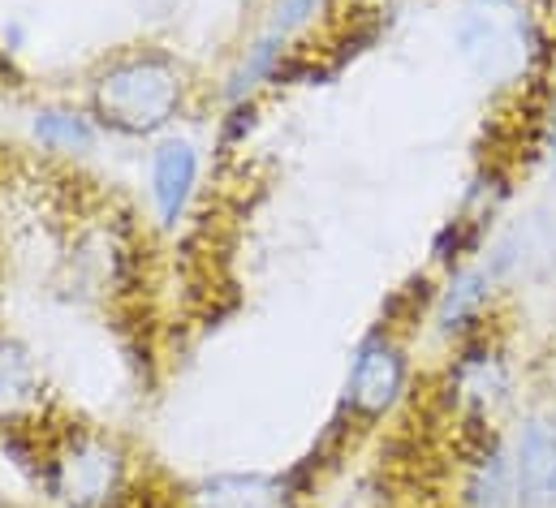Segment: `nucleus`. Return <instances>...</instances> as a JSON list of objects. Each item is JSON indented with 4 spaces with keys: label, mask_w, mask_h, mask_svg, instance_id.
<instances>
[{
    "label": "nucleus",
    "mask_w": 556,
    "mask_h": 508,
    "mask_svg": "<svg viewBox=\"0 0 556 508\" xmlns=\"http://www.w3.org/2000/svg\"><path fill=\"white\" fill-rule=\"evenodd\" d=\"M181 109V69L160 52L113 61L96 82L100 122L122 134H155Z\"/></svg>",
    "instance_id": "nucleus-1"
},
{
    "label": "nucleus",
    "mask_w": 556,
    "mask_h": 508,
    "mask_svg": "<svg viewBox=\"0 0 556 508\" xmlns=\"http://www.w3.org/2000/svg\"><path fill=\"white\" fill-rule=\"evenodd\" d=\"M126 483L122 453L100 435H70L52 453V492L74 508H104Z\"/></svg>",
    "instance_id": "nucleus-2"
},
{
    "label": "nucleus",
    "mask_w": 556,
    "mask_h": 508,
    "mask_svg": "<svg viewBox=\"0 0 556 508\" xmlns=\"http://www.w3.org/2000/svg\"><path fill=\"white\" fill-rule=\"evenodd\" d=\"M457 43L483 78H505V74L522 69V61H527V22L514 9L483 4L462 17Z\"/></svg>",
    "instance_id": "nucleus-3"
},
{
    "label": "nucleus",
    "mask_w": 556,
    "mask_h": 508,
    "mask_svg": "<svg viewBox=\"0 0 556 508\" xmlns=\"http://www.w3.org/2000/svg\"><path fill=\"white\" fill-rule=\"evenodd\" d=\"M406 392V354L393 336L376 332L358 345L354 363H350V376H345V401L354 414L363 418H376L384 409L397 405V396Z\"/></svg>",
    "instance_id": "nucleus-4"
},
{
    "label": "nucleus",
    "mask_w": 556,
    "mask_h": 508,
    "mask_svg": "<svg viewBox=\"0 0 556 508\" xmlns=\"http://www.w3.org/2000/svg\"><path fill=\"white\" fill-rule=\"evenodd\" d=\"M514 487L527 508H556V414H531L514 444Z\"/></svg>",
    "instance_id": "nucleus-5"
},
{
    "label": "nucleus",
    "mask_w": 556,
    "mask_h": 508,
    "mask_svg": "<svg viewBox=\"0 0 556 508\" xmlns=\"http://www.w3.org/2000/svg\"><path fill=\"white\" fill-rule=\"evenodd\" d=\"M199 186V151L186 138H164L151 151V203L160 225H177L190 207V194Z\"/></svg>",
    "instance_id": "nucleus-6"
},
{
    "label": "nucleus",
    "mask_w": 556,
    "mask_h": 508,
    "mask_svg": "<svg viewBox=\"0 0 556 508\" xmlns=\"http://www.w3.org/2000/svg\"><path fill=\"white\" fill-rule=\"evenodd\" d=\"M186 508H289V487L273 474H212L186 492Z\"/></svg>",
    "instance_id": "nucleus-7"
},
{
    "label": "nucleus",
    "mask_w": 556,
    "mask_h": 508,
    "mask_svg": "<svg viewBox=\"0 0 556 508\" xmlns=\"http://www.w3.org/2000/svg\"><path fill=\"white\" fill-rule=\"evenodd\" d=\"M35 401H39V371H35L30 354L17 341L0 336V422L17 418Z\"/></svg>",
    "instance_id": "nucleus-8"
},
{
    "label": "nucleus",
    "mask_w": 556,
    "mask_h": 508,
    "mask_svg": "<svg viewBox=\"0 0 556 508\" xmlns=\"http://www.w3.org/2000/svg\"><path fill=\"white\" fill-rule=\"evenodd\" d=\"M518 496L514 487V466L501 457V453H488L475 474H470V487H466V508H509V500Z\"/></svg>",
    "instance_id": "nucleus-9"
},
{
    "label": "nucleus",
    "mask_w": 556,
    "mask_h": 508,
    "mask_svg": "<svg viewBox=\"0 0 556 508\" xmlns=\"http://www.w3.org/2000/svg\"><path fill=\"white\" fill-rule=\"evenodd\" d=\"M35 138L48 147V151H91L96 142V126L70 109H43L35 117Z\"/></svg>",
    "instance_id": "nucleus-10"
},
{
    "label": "nucleus",
    "mask_w": 556,
    "mask_h": 508,
    "mask_svg": "<svg viewBox=\"0 0 556 508\" xmlns=\"http://www.w3.org/2000/svg\"><path fill=\"white\" fill-rule=\"evenodd\" d=\"M488 302V276L483 271H457L444 302H440V323L444 328H462L470 315H479V306Z\"/></svg>",
    "instance_id": "nucleus-11"
},
{
    "label": "nucleus",
    "mask_w": 556,
    "mask_h": 508,
    "mask_svg": "<svg viewBox=\"0 0 556 508\" xmlns=\"http://www.w3.org/2000/svg\"><path fill=\"white\" fill-rule=\"evenodd\" d=\"M548 151H553L556 160V104H553V117H548Z\"/></svg>",
    "instance_id": "nucleus-12"
}]
</instances>
